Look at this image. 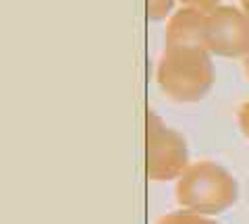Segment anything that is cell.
Returning a JSON list of instances; mask_svg holds the SVG:
<instances>
[{
    "instance_id": "8",
    "label": "cell",
    "mask_w": 249,
    "mask_h": 224,
    "mask_svg": "<svg viewBox=\"0 0 249 224\" xmlns=\"http://www.w3.org/2000/svg\"><path fill=\"white\" fill-rule=\"evenodd\" d=\"M185 9H196L201 13H210L220 6V0H178Z\"/></svg>"
},
{
    "instance_id": "5",
    "label": "cell",
    "mask_w": 249,
    "mask_h": 224,
    "mask_svg": "<svg viewBox=\"0 0 249 224\" xmlns=\"http://www.w3.org/2000/svg\"><path fill=\"white\" fill-rule=\"evenodd\" d=\"M208 13L183 9L173 13L166 23L164 46L168 48H208L206 46Z\"/></svg>"
},
{
    "instance_id": "9",
    "label": "cell",
    "mask_w": 249,
    "mask_h": 224,
    "mask_svg": "<svg viewBox=\"0 0 249 224\" xmlns=\"http://www.w3.org/2000/svg\"><path fill=\"white\" fill-rule=\"evenodd\" d=\"M237 119H239V129H241V133H243V135L249 139V102L241 104Z\"/></svg>"
},
{
    "instance_id": "7",
    "label": "cell",
    "mask_w": 249,
    "mask_h": 224,
    "mask_svg": "<svg viewBox=\"0 0 249 224\" xmlns=\"http://www.w3.org/2000/svg\"><path fill=\"white\" fill-rule=\"evenodd\" d=\"M158 224H216V222L201 218L196 212H177V214H170L166 218H162Z\"/></svg>"
},
{
    "instance_id": "1",
    "label": "cell",
    "mask_w": 249,
    "mask_h": 224,
    "mask_svg": "<svg viewBox=\"0 0 249 224\" xmlns=\"http://www.w3.org/2000/svg\"><path fill=\"white\" fill-rule=\"evenodd\" d=\"M214 65L208 48H164L156 67L162 94L178 104L204 100L214 86Z\"/></svg>"
},
{
    "instance_id": "10",
    "label": "cell",
    "mask_w": 249,
    "mask_h": 224,
    "mask_svg": "<svg viewBox=\"0 0 249 224\" xmlns=\"http://www.w3.org/2000/svg\"><path fill=\"white\" fill-rule=\"evenodd\" d=\"M241 60H243V71H245V75H247V79H249V52L245 54V56L243 58H241Z\"/></svg>"
},
{
    "instance_id": "2",
    "label": "cell",
    "mask_w": 249,
    "mask_h": 224,
    "mask_svg": "<svg viewBox=\"0 0 249 224\" xmlns=\"http://www.w3.org/2000/svg\"><path fill=\"white\" fill-rule=\"evenodd\" d=\"M237 181L212 160H199L177 179V202L196 214H218L235 204Z\"/></svg>"
},
{
    "instance_id": "6",
    "label": "cell",
    "mask_w": 249,
    "mask_h": 224,
    "mask_svg": "<svg viewBox=\"0 0 249 224\" xmlns=\"http://www.w3.org/2000/svg\"><path fill=\"white\" fill-rule=\"evenodd\" d=\"M177 0H147V19L162 21L173 15Z\"/></svg>"
},
{
    "instance_id": "3",
    "label": "cell",
    "mask_w": 249,
    "mask_h": 224,
    "mask_svg": "<svg viewBox=\"0 0 249 224\" xmlns=\"http://www.w3.org/2000/svg\"><path fill=\"white\" fill-rule=\"evenodd\" d=\"M189 166L187 139L166 127L154 110H147V176L152 181L178 179Z\"/></svg>"
},
{
    "instance_id": "11",
    "label": "cell",
    "mask_w": 249,
    "mask_h": 224,
    "mask_svg": "<svg viewBox=\"0 0 249 224\" xmlns=\"http://www.w3.org/2000/svg\"><path fill=\"white\" fill-rule=\"evenodd\" d=\"M241 11H243L249 17V0H241Z\"/></svg>"
},
{
    "instance_id": "4",
    "label": "cell",
    "mask_w": 249,
    "mask_h": 224,
    "mask_svg": "<svg viewBox=\"0 0 249 224\" xmlns=\"http://www.w3.org/2000/svg\"><path fill=\"white\" fill-rule=\"evenodd\" d=\"M206 46L210 54L243 58L249 52V17L237 6L220 4L208 13Z\"/></svg>"
}]
</instances>
